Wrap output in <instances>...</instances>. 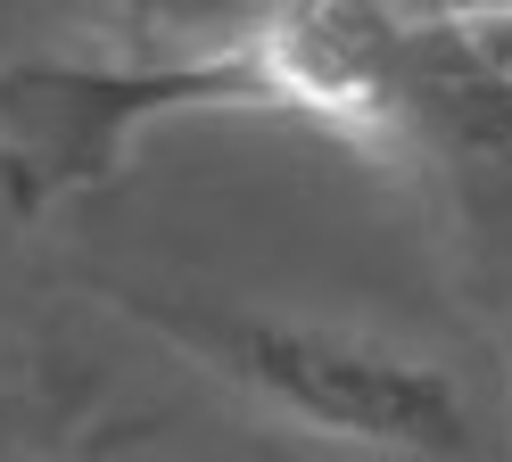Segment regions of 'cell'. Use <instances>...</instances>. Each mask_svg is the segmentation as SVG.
<instances>
[{
  "mask_svg": "<svg viewBox=\"0 0 512 462\" xmlns=\"http://www.w3.org/2000/svg\"><path fill=\"white\" fill-rule=\"evenodd\" d=\"M248 42V33H240ZM199 58H17L0 66V190L17 215L50 207L83 182H108L149 124L190 108H265L248 50Z\"/></svg>",
  "mask_w": 512,
  "mask_h": 462,
  "instance_id": "cell-2",
  "label": "cell"
},
{
  "mask_svg": "<svg viewBox=\"0 0 512 462\" xmlns=\"http://www.w3.org/2000/svg\"><path fill=\"white\" fill-rule=\"evenodd\" d=\"M248 75L265 108L331 124L347 141H389L405 124V33L397 9H339V0H281L248 17Z\"/></svg>",
  "mask_w": 512,
  "mask_h": 462,
  "instance_id": "cell-3",
  "label": "cell"
},
{
  "mask_svg": "<svg viewBox=\"0 0 512 462\" xmlns=\"http://www.w3.org/2000/svg\"><path fill=\"white\" fill-rule=\"evenodd\" d=\"M157 339H174L199 372L240 388L273 421L314 429V438L364 446V454H413L446 462L471 454V405L438 363L380 347L364 330L331 322H281L240 306H199V297H124Z\"/></svg>",
  "mask_w": 512,
  "mask_h": 462,
  "instance_id": "cell-1",
  "label": "cell"
}]
</instances>
